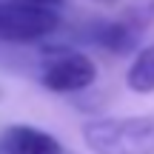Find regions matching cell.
Listing matches in <instances>:
<instances>
[{"instance_id": "6da1fadb", "label": "cell", "mask_w": 154, "mask_h": 154, "mask_svg": "<svg viewBox=\"0 0 154 154\" xmlns=\"http://www.w3.org/2000/svg\"><path fill=\"white\" fill-rule=\"evenodd\" d=\"M83 143L94 154H154V114L88 120Z\"/></svg>"}, {"instance_id": "7a4b0ae2", "label": "cell", "mask_w": 154, "mask_h": 154, "mask_svg": "<svg viewBox=\"0 0 154 154\" xmlns=\"http://www.w3.org/2000/svg\"><path fill=\"white\" fill-rule=\"evenodd\" d=\"M60 29V14L51 6L29 0H0V43H40Z\"/></svg>"}, {"instance_id": "3957f363", "label": "cell", "mask_w": 154, "mask_h": 154, "mask_svg": "<svg viewBox=\"0 0 154 154\" xmlns=\"http://www.w3.org/2000/svg\"><path fill=\"white\" fill-rule=\"evenodd\" d=\"M97 80V66L88 54L66 46H51L43 51L40 83L54 94H74Z\"/></svg>"}, {"instance_id": "277c9868", "label": "cell", "mask_w": 154, "mask_h": 154, "mask_svg": "<svg viewBox=\"0 0 154 154\" xmlns=\"http://www.w3.org/2000/svg\"><path fill=\"white\" fill-rule=\"evenodd\" d=\"M151 20H154V0H137L123 11V17L94 23L91 40L109 54H134Z\"/></svg>"}, {"instance_id": "5b68a950", "label": "cell", "mask_w": 154, "mask_h": 154, "mask_svg": "<svg viewBox=\"0 0 154 154\" xmlns=\"http://www.w3.org/2000/svg\"><path fill=\"white\" fill-rule=\"evenodd\" d=\"M0 154H63V146L46 128L14 123L0 134Z\"/></svg>"}, {"instance_id": "8992f818", "label": "cell", "mask_w": 154, "mask_h": 154, "mask_svg": "<svg viewBox=\"0 0 154 154\" xmlns=\"http://www.w3.org/2000/svg\"><path fill=\"white\" fill-rule=\"evenodd\" d=\"M126 86L137 94L154 91V43L134 51V60L126 72Z\"/></svg>"}, {"instance_id": "52a82bcc", "label": "cell", "mask_w": 154, "mask_h": 154, "mask_svg": "<svg viewBox=\"0 0 154 154\" xmlns=\"http://www.w3.org/2000/svg\"><path fill=\"white\" fill-rule=\"evenodd\" d=\"M29 3H37V6H51V9H57V6H63L66 0H29Z\"/></svg>"}, {"instance_id": "ba28073f", "label": "cell", "mask_w": 154, "mask_h": 154, "mask_svg": "<svg viewBox=\"0 0 154 154\" xmlns=\"http://www.w3.org/2000/svg\"><path fill=\"white\" fill-rule=\"evenodd\" d=\"M97 3H106V6H111V3H117V0H97Z\"/></svg>"}]
</instances>
